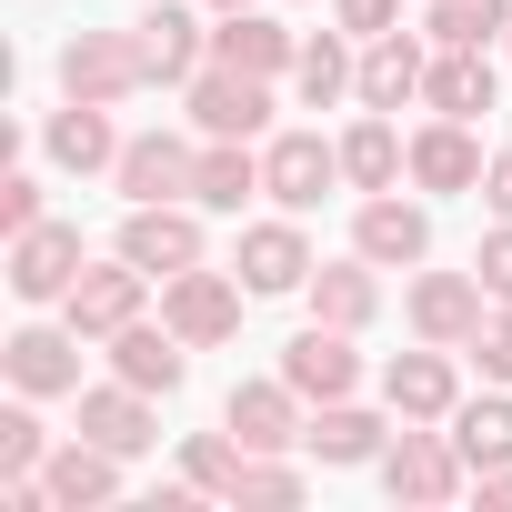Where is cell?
Listing matches in <instances>:
<instances>
[{
	"label": "cell",
	"instance_id": "cell-1",
	"mask_svg": "<svg viewBox=\"0 0 512 512\" xmlns=\"http://www.w3.org/2000/svg\"><path fill=\"white\" fill-rule=\"evenodd\" d=\"M191 121H201L211 141H251V131L272 121V91H262V71H231V61L191 71Z\"/></svg>",
	"mask_w": 512,
	"mask_h": 512
},
{
	"label": "cell",
	"instance_id": "cell-2",
	"mask_svg": "<svg viewBox=\"0 0 512 512\" xmlns=\"http://www.w3.org/2000/svg\"><path fill=\"white\" fill-rule=\"evenodd\" d=\"M332 181H342V151H332L322 131H282V141L262 151V191H272L282 211H322Z\"/></svg>",
	"mask_w": 512,
	"mask_h": 512
},
{
	"label": "cell",
	"instance_id": "cell-3",
	"mask_svg": "<svg viewBox=\"0 0 512 512\" xmlns=\"http://www.w3.org/2000/svg\"><path fill=\"white\" fill-rule=\"evenodd\" d=\"M71 282H81V231H61V221L11 231V292L21 302H71Z\"/></svg>",
	"mask_w": 512,
	"mask_h": 512
},
{
	"label": "cell",
	"instance_id": "cell-4",
	"mask_svg": "<svg viewBox=\"0 0 512 512\" xmlns=\"http://www.w3.org/2000/svg\"><path fill=\"white\" fill-rule=\"evenodd\" d=\"M141 282H151V272L131 262V251H121V262H101V272H81V282H71V332H81V342L131 332V322H141Z\"/></svg>",
	"mask_w": 512,
	"mask_h": 512
},
{
	"label": "cell",
	"instance_id": "cell-5",
	"mask_svg": "<svg viewBox=\"0 0 512 512\" xmlns=\"http://www.w3.org/2000/svg\"><path fill=\"white\" fill-rule=\"evenodd\" d=\"M161 322H171L191 352H201V342H231V322H241V292H231L221 272H201V262H191V272H171V282H161Z\"/></svg>",
	"mask_w": 512,
	"mask_h": 512
},
{
	"label": "cell",
	"instance_id": "cell-6",
	"mask_svg": "<svg viewBox=\"0 0 512 512\" xmlns=\"http://www.w3.org/2000/svg\"><path fill=\"white\" fill-rule=\"evenodd\" d=\"M121 251H131L151 282H171V272H191V262H201V231H191V211H171V201H131Z\"/></svg>",
	"mask_w": 512,
	"mask_h": 512
},
{
	"label": "cell",
	"instance_id": "cell-7",
	"mask_svg": "<svg viewBox=\"0 0 512 512\" xmlns=\"http://www.w3.org/2000/svg\"><path fill=\"white\" fill-rule=\"evenodd\" d=\"M412 332L442 342V352L472 342V332H482V272H422V282H412Z\"/></svg>",
	"mask_w": 512,
	"mask_h": 512
},
{
	"label": "cell",
	"instance_id": "cell-8",
	"mask_svg": "<svg viewBox=\"0 0 512 512\" xmlns=\"http://www.w3.org/2000/svg\"><path fill=\"white\" fill-rule=\"evenodd\" d=\"M462 452L452 442H432V432H402L392 452H382V482H392V502H452L462 492Z\"/></svg>",
	"mask_w": 512,
	"mask_h": 512
},
{
	"label": "cell",
	"instance_id": "cell-9",
	"mask_svg": "<svg viewBox=\"0 0 512 512\" xmlns=\"http://www.w3.org/2000/svg\"><path fill=\"white\" fill-rule=\"evenodd\" d=\"M61 81H71V101H121V91H141V41L81 31V41L61 51Z\"/></svg>",
	"mask_w": 512,
	"mask_h": 512
},
{
	"label": "cell",
	"instance_id": "cell-10",
	"mask_svg": "<svg viewBox=\"0 0 512 512\" xmlns=\"http://www.w3.org/2000/svg\"><path fill=\"white\" fill-rule=\"evenodd\" d=\"M282 382L302 392V402H342L352 382H362V362H352V342H342V322H312L292 352H282Z\"/></svg>",
	"mask_w": 512,
	"mask_h": 512
},
{
	"label": "cell",
	"instance_id": "cell-11",
	"mask_svg": "<svg viewBox=\"0 0 512 512\" xmlns=\"http://www.w3.org/2000/svg\"><path fill=\"white\" fill-rule=\"evenodd\" d=\"M41 492H51L61 512H81V502H111V492H121V452L81 432V442H61V452L41 462Z\"/></svg>",
	"mask_w": 512,
	"mask_h": 512
},
{
	"label": "cell",
	"instance_id": "cell-12",
	"mask_svg": "<svg viewBox=\"0 0 512 512\" xmlns=\"http://www.w3.org/2000/svg\"><path fill=\"white\" fill-rule=\"evenodd\" d=\"M292 402H302L292 382H241V392H231V442H241V452L302 442V412H292Z\"/></svg>",
	"mask_w": 512,
	"mask_h": 512
},
{
	"label": "cell",
	"instance_id": "cell-13",
	"mask_svg": "<svg viewBox=\"0 0 512 512\" xmlns=\"http://www.w3.org/2000/svg\"><path fill=\"white\" fill-rule=\"evenodd\" d=\"M312 282V251L292 221H262V231H241V292H302Z\"/></svg>",
	"mask_w": 512,
	"mask_h": 512
},
{
	"label": "cell",
	"instance_id": "cell-14",
	"mask_svg": "<svg viewBox=\"0 0 512 512\" xmlns=\"http://www.w3.org/2000/svg\"><path fill=\"white\" fill-rule=\"evenodd\" d=\"M81 432H91V442H111L121 462L161 442V432H151V392H141V382H111V392H81Z\"/></svg>",
	"mask_w": 512,
	"mask_h": 512
},
{
	"label": "cell",
	"instance_id": "cell-15",
	"mask_svg": "<svg viewBox=\"0 0 512 512\" xmlns=\"http://www.w3.org/2000/svg\"><path fill=\"white\" fill-rule=\"evenodd\" d=\"M482 171H492V161L472 151L462 121H432V131L412 141V181H422V191H482Z\"/></svg>",
	"mask_w": 512,
	"mask_h": 512
},
{
	"label": "cell",
	"instance_id": "cell-16",
	"mask_svg": "<svg viewBox=\"0 0 512 512\" xmlns=\"http://www.w3.org/2000/svg\"><path fill=\"white\" fill-rule=\"evenodd\" d=\"M181 352H191V342H181L171 322H161V332H151V322L111 332V372H121V382H141V392H181Z\"/></svg>",
	"mask_w": 512,
	"mask_h": 512
},
{
	"label": "cell",
	"instance_id": "cell-17",
	"mask_svg": "<svg viewBox=\"0 0 512 512\" xmlns=\"http://www.w3.org/2000/svg\"><path fill=\"white\" fill-rule=\"evenodd\" d=\"M211 61H231V71H282V61H302L292 51V31L282 21H262V11H221V31H211Z\"/></svg>",
	"mask_w": 512,
	"mask_h": 512
},
{
	"label": "cell",
	"instance_id": "cell-18",
	"mask_svg": "<svg viewBox=\"0 0 512 512\" xmlns=\"http://www.w3.org/2000/svg\"><path fill=\"white\" fill-rule=\"evenodd\" d=\"M362 262H422V251H432V221H422V201H362Z\"/></svg>",
	"mask_w": 512,
	"mask_h": 512
},
{
	"label": "cell",
	"instance_id": "cell-19",
	"mask_svg": "<svg viewBox=\"0 0 512 512\" xmlns=\"http://www.w3.org/2000/svg\"><path fill=\"white\" fill-rule=\"evenodd\" d=\"M121 191L131 201H171V191H191V151L171 141V131H151V141H121Z\"/></svg>",
	"mask_w": 512,
	"mask_h": 512
},
{
	"label": "cell",
	"instance_id": "cell-20",
	"mask_svg": "<svg viewBox=\"0 0 512 512\" xmlns=\"http://www.w3.org/2000/svg\"><path fill=\"white\" fill-rule=\"evenodd\" d=\"M382 392H392L402 422H442V412H452V362H442V342H432V352H402V362L382 372Z\"/></svg>",
	"mask_w": 512,
	"mask_h": 512
},
{
	"label": "cell",
	"instance_id": "cell-21",
	"mask_svg": "<svg viewBox=\"0 0 512 512\" xmlns=\"http://www.w3.org/2000/svg\"><path fill=\"white\" fill-rule=\"evenodd\" d=\"M422 101H432L442 121H472V111H492V61H482V51H442V61L422 71Z\"/></svg>",
	"mask_w": 512,
	"mask_h": 512
},
{
	"label": "cell",
	"instance_id": "cell-22",
	"mask_svg": "<svg viewBox=\"0 0 512 512\" xmlns=\"http://www.w3.org/2000/svg\"><path fill=\"white\" fill-rule=\"evenodd\" d=\"M11 382L21 392H81V332H21L11 342Z\"/></svg>",
	"mask_w": 512,
	"mask_h": 512
},
{
	"label": "cell",
	"instance_id": "cell-23",
	"mask_svg": "<svg viewBox=\"0 0 512 512\" xmlns=\"http://www.w3.org/2000/svg\"><path fill=\"white\" fill-rule=\"evenodd\" d=\"M251 191H262V161H251L241 141H211V151L191 161V201H201V211H241Z\"/></svg>",
	"mask_w": 512,
	"mask_h": 512
},
{
	"label": "cell",
	"instance_id": "cell-24",
	"mask_svg": "<svg viewBox=\"0 0 512 512\" xmlns=\"http://www.w3.org/2000/svg\"><path fill=\"white\" fill-rule=\"evenodd\" d=\"M131 41H141V81H191V61H201V31H191V11H171V0Z\"/></svg>",
	"mask_w": 512,
	"mask_h": 512
},
{
	"label": "cell",
	"instance_id": "cell-25",
	"mask_svg": "<svg viewBox=\"0 0 512 512\" xmlns=\"http://www.w3.org/2000/svg\"><path fill=\"white\" fill-rule=\"evenodd\" d=\"M422 71H432V61H422L402 31H382V41H372V61H362V101H372V111H402V101L422 91Z\"/></svg>",
	"mask_w": 512,
	"mask_h": 512
},
{
	"label": "cell",
	"instance_id": "cell-26",
	"mask_svg": "<svg viewBox=\"0 0 512 512\" xmlns=\"http://www.w3.org/2000/svg\"><path fill=\"white\" fill-rule=\"evenodd\" d=\"M101 111H111V101H71V111L51 121V161H61V171H101V161H121V141H111Z\"/></svg>",
	"mask_w": 512,
	"mask_h": 512
},
{
	"label": "cell",
	"instance_id": "cell-27",
	"mask_svg": "<svg viewBox=\"0 0 512 512\" xmlns=\"http://www.w3.org/2000/svg\"><path fill=\"white\" fill-rule=\"evenodd\" d=\"M452 452L472 472H502L512 462V402H452Z\"/></svg>",
	"mask_w": 512,
	"mask_h": 512
},
{
	"label": "cell",
	"instance_id": "cell-28",
	"mask_svg": "<svg viewBox=\"0 0 512 512\" xmlns=\"http://www.w3.org/2000/svg\"><path fill=\"white\" fill-rule=\"evenodd\" d=\"M302 442H312L322 462H372V452H382V422L352 412V402H322V422H302Z\"/></svg>",
	"mask_w": 512,
	"mask_h": 512
},
{
	"label": "cell",
	"instance_id": "cell-29",
	"mask_svg": "<svg viewBox=\"0 0 512 512\" xmlns=\"http://www.w3.org/2000/svg\"><path fill=\"white\" fill-rule=\"evenodd\" d=\"M402 161H412V151L392 141V121H362V131L342 141V181H362V191H392V181H402Z\"/></svg>",
	"mask_w": 512,
	"mask_h": 512
},
{
	"label": "cell",
	"instance_id": "cell-30",
	"mask_svg": "<svg viewBox=\"0 0 512 512\" xmlns=\"http://www.w3.org/2000/svg\"><path fill=\"white\" fill-rule=\"evenodd\" d=\"M372 302H382V282H372L362 262H342V272H312V312H322V322H342V332H352V322H372Z\"/></svg>",
	"mask_w": 512,
	"mask_h": 512
},
{
	"label": "cell",
	"instance_id": "cell-31",
	"mask_svg": "<svg viewBox=\"0 0 512 512\" xmlns=\"http://www.w3.org/2000/svg\"><path fill=\"white\" fill-rule=\"evenodd\" d=\"M492 31H512L502 0H432V41H442V51H482Z\"/></svg>",
	"mask_w": 512,
	"mask_h": 512
},
{
	"label": "cell",
	"instance_id": "cell-32",
	"mask_svg": "<svg viewBox=\"0 0 512 512\" xmlns=\"http://www.w3.org/2000/svg\"><path fill=\"white\" fill-rule=\"evenodd\" d=\"M292 81H302V101H312V111H322V101H342V91H362V71L342 61V41H302Z\"/></svg>",
	"mask_w": 512,
	"mask_h": 512
},
{
	"label": "cell",
	"instance_id": "cell-33",
	"mask_svg": "<svg viewBox=\"0 0 512 512\" xmlns=\"http://www.w3.org/2000/svg\"><path fill=\"white\" fill-rule=\"evenodd\" d=\"M181 462H191V492H231V502H241V472H251V452H231L221 432H201Z\"/></svg>",
	"mask_w": 512,
	"mask_h": 512
},
{
	"label": "cell",
	"instance_id": "cell-34",
	"mask_svg": "<svg viewBox=\"0 0 512 512\" xmlns=\"http://www.w3.org/2000/svg\"><path fill=\"white\" fill-rule=\"evenodd\" d=\"M41 462H51V432L31 412H0V482H31Z\"/></svg>",
	"mask_w": 512,
	"mask_h": 512
},
{
	"label": "cell",
	"instance_id": "cell-35",
	"mask_svg": "<svg viewBox=\"0 0 512 512\" xmlns=\"http://www.w3.org/2000/svg\"><path fill=\"white\" fill-rule=\"evenodd\" d=\"M472 362H482L492 382H512V302H502V322H482V332H472Z\"/></svg>",
	"mask_w": 512,
	"mask_h": 512
},
{
	"label": "cell",
	"instance_id": "cell-36",
	"mask_svg": "<svg viewBox=\"0 0 512 512\" xmlns=\"http://www.w3.org/2000/svg\"><path fill=\"white\" fill-rule=\"evenodd\" d=\"M241 502H302V472H282V462H251V472H241Z\"/></svg>",
	"mask_w": 512,
	"mask_h": 512
},
{
	"label": "cell",
	"instance_id": "cell-37",
	"mask_svg": "<svg viewBox=\"0 0 512 512\" xmlns=\"http://www.w3.org/2000/svg\"><path fill=\"white\" fill-rule=\"evenodd\" d=\"M472 272H482V292H492V302H512V221L482 241V262H472Z\"/></svg>",
	"mask_w": 512,
	"mask_h": 512
},
{
	"label": "cell",
	"instance_id": "cell-38",
	"mask_svg": "<svg viewBox=\"0 0 512 512\" xmlns=\"http://www.w3.org/2000/svg\"><path fill=\"white\" fill-rule=\"evenodd\" d=\"M332 11H342V31H362V41H382V31L402 21V0H332Z\"/></svg>",
	"mask_w": 512,
	"mask_h": 512
},
{
	"label": "cell",
	"instance_id": "cell-39",
	"mask_svg": "<svg viewBox=\"0 0 512 512\" xmlns=\"http://www.w3.org/2000/svg\"><path fill=\"white\" fill-rule=\"evenodd\" d=\"M31 221H41V181L11 171V181H0V231H31Z\"/></svg>",
	"mask_w": 512,
	"mask_h": 512
},
{
	"label": "cell",
	"instance_id": "cell-40",
	"mask_svg": "<svg viewBox=\"0 0 512 512\" xmlns=\"http://www.w3.org/2000/svg\"><path fill=\"white\" fill-rule=\"evenodd\" d=\"M482 201L512 221V151H492V171H482Z\"/></svg>",
	"mask_w": 512,
	"mask_h": 512
},
{
	"label": "cell",
	"instance_id": "cell-41",
	"mask_svg": "<svg viewBox=\"0 0 512 512\" xmlns=\"http://www.w3.org/2000/svg\"><path fill=\"white\" fill-rule=\"evenodd\" d=\"M482 502H492V512H512V462H502V472H482Z\"/></svg>",
	"mask_w": 512,
	"mask_h": 512
},
{
	"label": "cell",
	"instance_id": "cell-42",
	"mask_svg": "<svg viewBox=\"0 0 512 512\" xmlns=\"http://www.w3.org/2000/svg\"><path fill=\"white\" fill-rule=\"evenodd\" d=\"M211 11H251V0H211Z\"/></svg>",
	"mask_w": 512,
	"mask_h": 512
},
{
	"label": "cell",
	"instance_id": "cell-43",
	"mask_svg": "<svg viewBox=\"0 0 512 512\" xmlns=\"http://www.w3.org/2000/svg\"><path fill=\"white\" fill-rule=\"evenodd\" d=\"M502 41H512V31H502Z\"/></svg>",
	"mask_w": 512,
	"mask_h": 512
}]
</instances>
